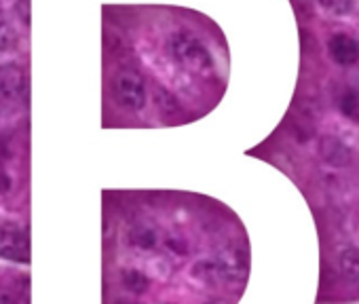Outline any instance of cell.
Returning <instances> with one entry per match:
<instances>
[{
	"label": "cell",
	"mask_w": 359,
	"mask_h": 304,
	"mask_svg": "<svg viewBox=\"0 0 359 304\" xmlns=\"http://www.w3.org/2000/svg\"><path fill=\"white\" fill-rule=\"evenodd\" d=\"M129 239H131V243H133L135 247H140V249H152V247H156V243H158L156 230H152V228H148V226H135V228L131 230Z\"/></svg>",
	"instance_id": "cell-9"
},
{
	"label": "cell",
	"mask_w": 359,
	"mask_h": 304,
	"mask_svg": "<svg viewBox=\"0 0 359 304\" xmlns=\"http://www.w3.org/2000/svg\"><path fill=\"white\" fill-rule=\"evenodd\" d=\"M169 51H171V57L180 66L187 68L193 74H210L214 68L210 49L197 36H193L189 32L173 34L169 41Z\"/></svg>",
	"instance_id": "cell-1"
},
{
	"label": "cell",
	"mask_w": 359,
	"mask_h": 304,
	"mask_svg": "<svg viewBox=\"0 0 359 304\" xmlns=\"http://www.w3.org/2000/svg\"><path fill=\"white\" fill-rule=\"evenodd\" d=\"M208 304H226V302H220V300H216V302H208Z\"/></svg>",
	"instance_id": "cell-19"
},
{
	"label": "cell",
	"mask_w": 359,
	"mask_h": 304,
	"mask_svg": "<svg viewBox=\"0 0 359 304\" xmlns=\"http://www.w3.org/2000/svg\"><path fill=\"white\" fill-rule=\"evenodd\" d=\"M26 93V74L20 64L0 66V99L18 102Z\"/></svg>",
	"instance_id": "cell-5"
},
{
	"label": "cell",
	"mask_w": 359,
	"mask_h": 304,
	"mask_svg": "<svg viewBox=\"0 0 359 304\" xmlns=\"http://www.w3.org/2000/svg\"><path fill=\"white\" fill-rule=\"evenodd\" d=\"M3 24H7V20H5V9H3V5H0V26Z\"/></svg>",
	"instance_id": "cell-17"
},
{
	"label": "cell",
	"mask_w": 359,
	"mask_h": 304,
	"mask_svg": "<svg viewBox=\"0 0 359 304\" xmlns=\"http://www.w3.org/2000/svg\"><path fill=\"white\" fill-rule=\"evenodd\" d=\"M123 285H125L129 291H133V293H144V291L150 287V281H148V277H146L142 270H137V268H127V270L123 272Z\"/></svg>",
	"instance_id": "cell-10"
},
{
	"label": "cell",
	"mask_w": 359,
	"mask_h": 304,
	"mask_svg": "<svg viewBox=\"0 0 359 304\" xmlns=\"http://www.w3.org/2000/svg\"><path fill=\"white\" fill-rule=\"evenodd\" d=\"M218 277L224 281H243L248 275V256L243 249L231 245L218 251V256L214 258Z\"/></svg>",
	"instance_id": "cell-3"
},
{
	"label": "cell",
	"mask_w": 359,
	"mask_h": 304,
	"mask_svg": "<svg viewBox=\"0 0 359 304\" xmlns=\"http://www.w3.org/2000/svg\"><path fill=\"white\" fill-rule=\"evenodd\" d=\"M112 93L127 110H142L146 106V83L135 70H118L112 78Z\"/></svg>",
	"instance_id": "cell-2"
},
{
	"label": "cell",
	"mask_w": 359,
	"mask_h": 304,
	"mask_svg": "<svg viewBox=\"0 0 359 304\" xmlns=\"http://www.w3.org/2000/svg\"><path fill=\"white\" fill-rule=\"evenodd\" d=\"M319 157L332 167H346L351 163V148L336 135H323L319 139Z\"/></svg>",
	"instance_id": "cell-6"
},
{
	"label": "cell",
	"mask_w": 359,
	"mask_h": 304,
	"mask_svg": "<svg viewBox=\"0 0 359 304\" xmlns=\"http://www.w3.org/2000/svg\"><path fill=\"white\" fill-rule=\"evenodd\" d=\"M11 188H13V178L3 165H0V195L11 193Z\"/></svg>",
	"instance_id": "cell-15"
},
{
	"label": "cell",
	"mask_w": 359,
	"mask_h": 304,
	"mask_svg": "<svg viewBox=\"0 0 359 304\" xmlns=\"http://www.w3.org/2000/svg\"><path fill=\"white\" fill-rule=\"evenodd\" d=\"M330 55L340 66H353L359 62V43L346 34H336L330 41Z\"/></svg>",
	"instance_id": "cell-7"
},
{
	"label": "cell",
	"mask_w": 359,
	"mask_h": 304,
	"mask_svg": "<svg viewBox=\"0 0 359 304\" xmlns=\"http://www.w3.org/2000/svg\"><path fill=\"white\" fill-rule=\"evenodd\" d=\"M30 251L28 235L24 228L15 224H3L0 226V256L15 260V262H26Z\"/></svg>",
	"instance_id": "cell-4"
},
{
	"label": "cell",
	"mask_w": 359,
	"mask_h": 304,
	"mask_svg": "<svg viewBox=\"0 0 359 304\" xmlns=\"http://www.w3.org/2000/svg\"><path fill=\"white\" fill-rule=\"evenodd\" d=\"M167 114H171V112H177V104H175V99L169 95V93H165V91H158V102H156Z\"/></svg>",
	"instance_id": "cell-14"
},
{
	"label": "cell",
	"mask_w": 359,
	"mask_h": 304,
	"mask_svg": "<svg viewBox=\"0 0 359 304\" xmlns=\"http://www.w3.org/2000/svg\"><path fill=\"white\" fill-rule=\"evenodd\" d=\"M338 266L344 279L348 281H359V249L357 247H346L338 256Z\"/></svg>",
	"instance_id": "cell-8"
},
{
	"label": "cell",
	"mask_w": 359,
	"mask_h": 304,
	"mask_svg": "<svg viewBox=\"0 0 359 304\" xmlns=\"http://www.w3.org/2000/svg\"><path fill=\"white\" fill-rule=\"evenodd\" d=\"M0 304H22V296L11 287L0 285Z\"/></svg>",
	"instance_id": "cell-13"
},
{
	"label": "cell",
	"mask_w": 359,
	"mask_h": 304,
	"mask_svg": "<svg viewBox=\"0 0 359 304\" xmlns=\"http://www.w3.org/2000/svg\"><path fill=\"white\" fill-rule=\"evenodd\" d=\"M357 85H359V70H357Z\"/></svg>",
	"instance_id": "cell-20"
},
{
	"label": "cell",
	"mask_w": 359,
	"mask_h": 304,
	"mask_svg": "<svg viewBox=\"0 0 359 304\" xmlns=\"http://www.w3.org/2000/svg\"><path fill=\"white\" fill-rule=\"evenodd\" d=\"M11 155H13V148H11V139H9V135L0 133V161L11 159Z\"/></svg>",
	"instance_id": "cell-16"
},
{
	"label": "cell",
	"mask_w": 359,
	"mask_h": 304,
	"mask_svg": "<svg viewBox=\"0 0 359 304\" xmlns=\"http://www.w3.org/2000/svg\"><path fill=\"white\" fill-rule=\"evenodd\" d=\"M13 41H15V36H13V30H11V26L7 22V24L0 26V53L9 51L13 47Z\"/></svg>",
	"instance_id": "cell-12"
},
{
	"label": "cell",
	"mask_w": 359,
	"mask_h": 304,
	"mask_svg": "<svg viewBox=\"0 0 359 304\" xmlns=\"http://www.w3.org/2000/svg\"><path fill=\"white\" fill-rule=\"evenodd\" d=\"M116 304H135V302H127V300H118Z\"/></svg>",
	"instance_id": "cell-18"
},
{
	"label": "cell",
	"mask_w": 359,
	"mask_h": 304,
	"mask_svg": "<svg viewBox=\"0 0 359 304\" xmlns=\"http://www.w3.org/2000/svg\"><path fill=\"white\" fill-rule=\"evenodd\" d=\"M340 110L346 118L351 120H359V91L357 89H346L340 95Z\"/></svg>",
	"instance_id": "cell-11"
}]
</instances>
